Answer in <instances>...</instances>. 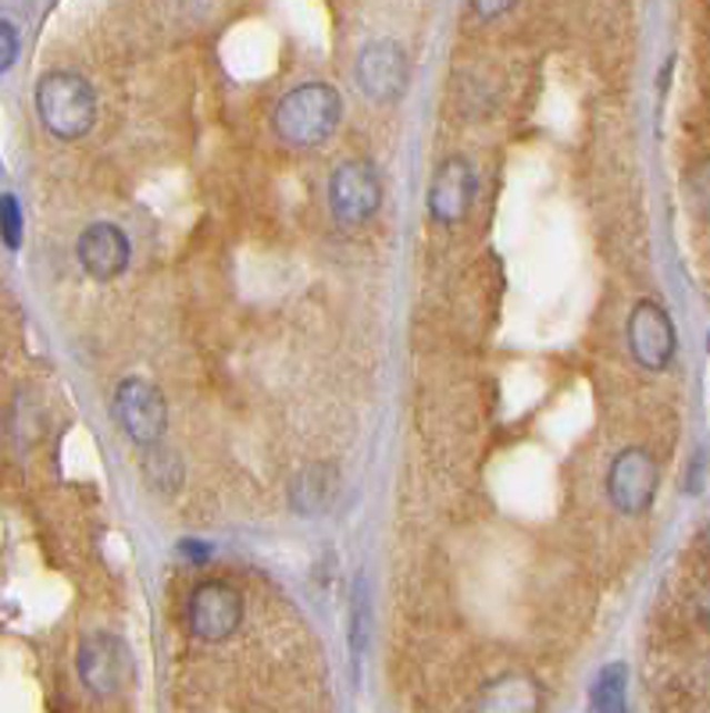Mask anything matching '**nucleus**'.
<instances>
[{
	"label": "nucleus",
	"mask_w": 710,
	"mask_h": 713,
	"mask_svg": "<svg viewBox=\"0 0 710 713\" xmlns=\"http://www.w3.org/2000/svg\"><path fill=\"white\" fill-rule=\"evenodd\" d=\"M657 489H661V468H657L653 453L642 446L621 450L607 468V496L624 518L647 514L657 500Z\"/></svg>",
	"instance_id": "20e7f679"
},
{
	"label": "nucleus",
	"mask_w": 710,
	"mask_h": 713,
	"mask_svg": "<svg viewBox=\"0 0 710 713\" xmlns=\"http://www.w3.org/2000/svg\"><path fill=\"white\" fill-rule=\"evenodd\" d=\"M624 689H629V671H624V664H607L593 685L597 713H624Z\"/></svg>",
	"instance_id": "4468645a"
},
{
	"label": "nucleus",
	"mask_w": 710,
	"mask_h": 713,
	"mask_svg": "<svg viewBox=\"0 0 710 713\" xmlns=\"http://www.w3.org/2000/svg\"><path fill=\"white\" fill-rule=\"evenodd\" d=\"M624 343H629L632 361L642 371H668V364L679 353V335L674 321L657 300H639L624 321Z\"/></svg>",
	"instance_id": "39448f33"
},
{
	"label": "nucleus",
	"mask_w": 710,
	"mask_h": 713,
	"mask_svg": "<svg viewBox=\"0 0 710 713\" xmlns=\"http://www.w3.org/2000/svg\"><path fill=\"white\" fill-rule=\"evenodd\" d=\"M468 4H471V11H476V19L493 22V19H500V14L511 11L518 0H468Z\"/></svg>",
	"instance_id": "a211bd4d"
},
{
	"label": "nucleus",
	"mask_w": 710,
	"mask_h": 713,
	"mask_svg": "<svg viewBox=\"0 0 710 713\" xmlns=\"http://www.w3.org/2000/svg\"><path fill=\"white\" fill-rule=\"evenodd\" d=\"M76 258L90 279L111 282L118 275H126V268L132 261V243L122 232V225L114 222H93L79 232L76 240Z\"/></svg>",
	"instance_id": "9b49d317"
},
{
	"label": "nucleus",
	"mask_w": 710,
	"mask_h": 713,
	"mask_svg": "<svg viewBox=\"0 0 710 713\" xmlns=\"http://www.w3.org/2000/svg\"><path fill=\"white\" fill-rule=\"evenodd\" d=\"M343 118V97L329 82H300L290 93H286L272 125L279 132V140L293 143V147H321L329 143V135L340 129Z\"/></svg>",
	"instance_id": "f03ea898"
},
{
	"label": "nucleus",
	"mask_w": 710,
	"mask_h": 713,
	"mask_svg": "<svg viewBox=\"0 0 710 713\" xmlns=\"http://www.w3.org/2000/svg\"><path fill=\"white\" fill-rule=\"evenodd\" d=\"M543 689L529 674H500L479 695V713H539Z\"/></svg>",
	"instance_id": "f8f14e48"
},
{
	"label": "nucleus",
	"mask_w": 710,
	"mask_h": 713,
	"mask_svg": "<svg viewBox=\"0 0 710 713\" xmlns=\"http://www.w3.org/2000/svg\"><path fill=\"white\" fill-rule=\"evenodd\" d=\"M76 671H79V682L90 689V695L108 700V695H114L129 677V650L122 646L118 635L93 632L79 642Z\"/></svg>",
	"instance_id": "1a4fd4ad"
},
{
	"label": "nucleus",
	"mask_w": 710,
	"mask_h": 713,
	"mask_svg": "<svg viewBox=\"0 0 710 713\" xmlns=\"http://www.w3.org/2000/svg\"><path fill=\"white\" fill-rule=\"evenodd\" d=\"M476 193H479L476 164H471L468 158H447L436 168L429 197H426L429 218L436 225H447V229L464 222L471 203H476Z\"/></svg>",
	"instance_id": "9d476101"
},
{
	"label": "nucleus",
	"mask_w": 710,
	"mask_h": 713,
	"mask_svg": "<svg viewBox=\"0 0 710 713\" xmlns=\"http://www.w3.org/2000/svg\"><path fill=\"white\" fill-rule=\"evenodd\" d=\"M186 624L200 642H226L243 624V596L229 582L208 579L186 600Z\"/></svg>",
	"instance_id": "0eeeda50"
},
{
	"label": "nucleus",
	"mask_w": 710,
	"mask_h": 713,
	"mask_svg": "<svg viewBox=\"0 0 710 713\" xmlns=\"http://www.w3.org/2000/svg\"><path fill=\"white\" fill-rule=\"evenodd\" d=\"M364 646V589H358V600H353V650L361 653Z\"/></svg>",
	"instance_id": "6ab92c4d"
},
{
	"label": "nucleus",
	"mask_w": 710,
	"mask_h": 713,
	"mask_svg": "<svg viewBox=\"0 0 710 713\" xmlns=\"http://www.w3.org/2000/svg\"><path fill=\"white\" fill-rule=\"evenodd\" d=\"M14 58H19V29H14L11 19L0 22V68H8L14 64Z\"/></svg>",
	"instance_id": "f3484780"
},
{
	"label": "nucleus",
	"mask_w": 710,
	"mask_h": 713,
	"mask_svg": "<svg viewBox=\"0 0 710 713\" xmlns=\"http://www.w3.org/2000/svg\"><path fill=\"white\" fill-rule=\"evenodd\" d=\"M111 411H114L118 429L129 435L132 446H140V450L161 446L164 429H168V403L154 382H147L140 375L122 379L114 385Z\"/></svg>",
	"instance_id": "7ed1b4c3"
},
{
	"label": "nucleus",
	"mask_w": 710,
	"mask_h": 713,
	"mask_svg": "<svg viewBox=\"0 0 710 713\" xmlns=\"http://www.w3.org/2000/svg\"><path fill=\"white\" fill-rule=\"evenodd\" d=\"M689 200L692 208H697V214L710 222V161H703L697 172L689 175Z\"/></svg>",
	"instance_id": "2eb2a0df"
},
{
	"label": "nucleus",
	"mask_w": 710,
	"mask_h": 713,
	"mask_svg": "<svg viewBox=\"0 0 710 713\" xmlns=\"http://www.w3.org/2000/svg\"><path fill=\"white\" fill-rule=\"evenodd\" d=\"M332 496H336V468L332 464H311L290 482V503L297 514L329 511Z\"/></svg>",
	"instance_id": "ddd939ff"
},
{
	"label": "nucleus",
	"mask_w": 710,
	"mask_h": 713,
	"mask_svg": "<svg viewBox=\"0 0 710 713\" xmlns=\"http://www.w3.org/2000/svg\"><path fill=\"white\" fill-rule=\"evenodd\" d=\"M4 243H8V250H19L22 247V208H19V197L14 193H4Z\"/></svg>",
	"instance_id": "dca6fc26"
},
{
	"label": "nucleus",
	"mask_w": 710,
	"mask_h": 713,
	"mask_svg": "<svg viewBox=\"0 0 710 713\" xmlns=\"http://www.w3.org/2000/svg\"><path fill=\"white\" fill-rule=\"evenodd\" d=\"M37 114L40 125L54 135V140H82L97 125V93L90 87V79H82L79 72L69 68H54L37 82Z\"/></svg>",
	"instance_id": "f257e3e1"
},
{
	"label": "nucleus",
	"mask_w": 710,
	"mask_h": 713,
	"mask_svg": "<svg viewBox=\"0 0 710 713\" xmlns=\"http://www.w3.org/2000/svg\"><path fill=\"white\" fill-rule=\"evenodd\" d=\"M707 347H710V339H707Z\"/></svg>",
	"instance_id": "aec40b11"
},
{
	"label": "nucleus",
	"mask_w": 710,
	"mask_h": 713,
	"mask_svg": "<svg viewBox=\"0 0 710 713\" xmlns=\"http://www.w3.org/2000/svg\"><path fill=\"white\" fill-rule=\"evenodd\" d=\"M353 82L371 100V104H393L403 97L411 82V61L403 54V47L393 40L368 43L358 61H353Z\"/></svg>",
	"instance_id": "6e6552de"
},
{
	"label": "nucleus",
	"mask_w": 710,
	"mask_h": 713,
	"mask_svg": "<svg viewBox=\"0 0 710 713\" xmlns=\"http://www.w3.org/2000/svg\"><path fill=\"white\" fill-rule=\"evenodd\" d=\"M382 208V182L368 161H343L329 175V214L340 225H364Z\"/></svg>",
	"instance_id": "423d86ee"
}]
</instances>
